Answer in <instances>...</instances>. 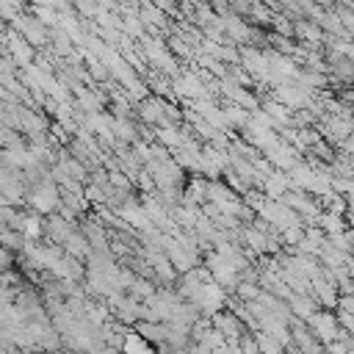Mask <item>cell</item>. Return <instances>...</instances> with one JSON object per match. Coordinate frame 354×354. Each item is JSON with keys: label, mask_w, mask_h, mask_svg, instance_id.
I'll return each mask as SVG.
<instances>
[{"label": "cell", "mask_w": 354, "mask_h": 354, "mask_svg": "<svg viewBox=\"0 0 354 354\" xmlns=\"http://www.w3.org/2000/svg\"><path fill=\"white\" fill-rule=\"evenodd\" d=\"M36 205H39V207H44V210H47V207H53V205H55V194H53V188H47V191H44V188H39V191H36Z\"/></svg>", "instance_id": "obj_1"}, {"label": "cell", "mask_w": 354, "mask_h": 354, "mask_svg": "<svg viewBox=\"0 0 354 354\" xmlns=\"http://www.w3.org/2000/svg\"><path fill=\"white\" fill-rule=\"evenodd\" d=\"M8 266V254L6 252H0V268H6Z\"/></svg>", "instance_id": "obj_2"}]
</instances>
